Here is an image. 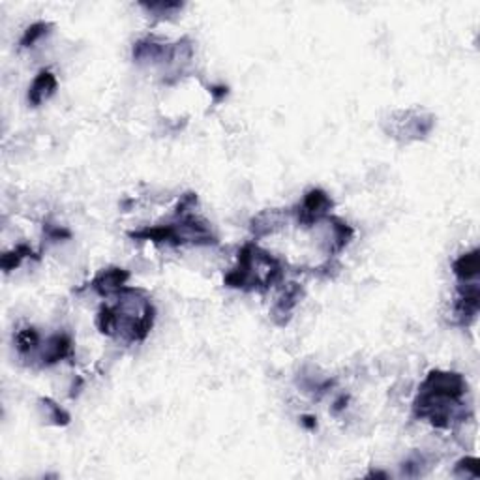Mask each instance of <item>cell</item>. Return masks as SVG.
<instances>
[{"label":"cell","mask_w":480,"mask_h":480,"mask_svg":"<svg viewBox=\"0 0 480 480\" xmlns=\"http://www.w3.org/2000/svg\"><path fill=\"white\" fill-rule=\"evenodd\" d=\"M398 117H402V119L390 120L393 128L388 129V134L393 137H398V139L405 141V143L422 139V137L430 134V129L434 128V117L426 113V111H420V109L400 111Z\"/></svg>","instance_id":"1"},{"label":"cell","mask_w":480,"mask_h":480,"mask_svg":"<svg viewBox=\"0 0 480 480\" xmlns=\"http://www.w3.org/2000/svg\"><path fill=\"white\" fill-rule=\"evenodd\" d=\"M332 207H334V201L325 190L311 188L310 191H306L302 203L297 207V210H291V214L297 218V222L302 228H314L323 218L331 216Z\"/></svg>","instance_id":"2"},{"label":"cell","mask_w":480,"mask_h":480,"mask_svg":"<svg viewBox=\"0 0 480 480\" xmlns=\"http://www.w3.org/2000/svg\"><path fill=\"white\" fill-rule=\"evenodd\" d=\"M418 390L435 396L450 398V400H462L464 394L467 393V383L464 375L456 372H441V370H432L426 375L424 383Z\"/></svg>","instance_id":"3"},{"label":"cell","mask_w":480,"mask_h":480,"mask_svg":"<svg viewBox=\"0 0 480 480\" xmlns=\"http://www.w3.org/2000/svg\"><path fill=\"white\" fill-rule=\"evenodd\" d=\"M323 228V235H321V248L325 250L329 255H336L341 250H346L349 242L355 237V229L341 218L326 216L321 222H317Z\"/></svg>","instance_id":"4"},{"label":"cell","mask_w":480,"mask_h":480,"mask_svg":"<svg viewBox=\"0 0 480 480\" xmlns=\"http://www.w3.org/2000/svg\"><path fill=\"white\" fill-rule=\"evenodd\" d=\"M73 355V341L68 334L51 336L46 343H40L36 355L32 356L34 361L40 362V366L47 368L57 364V362L70 358Z\"/></svg>","instance_id":"5"},{"label":"cell","mask_w":480,"mask_h":480,"mask_svg":"<svg viewBox=\"0 0 480 480\" xmlns=\"http://www.w3.org/2000/svg\"><path fill=\"white\" fill-rule=\"evenodd\" d=\"M304 297V289H302V285L294 284H285V287L282 289L279 297L274 302L272 310H270V319L274 321V325L278 326H285L289 323L291 315H293L294 308L299 306L300 299Z\"/></svg>","instance_id":"6"},{"label":"cell","mask_w":480,"mask_h":480,"mask_svg":"<svg viewBox=\"0 0 480 480\" xmlns=\"http://www.w3.org/2000/svg\"><path fill=\"white\" fill-rule=\"evenodd\" d=\"M129 279V272L119 267H109V269L100 270L94 279L90 282V289L98 293L100 297H114L120 289H124Z\"/></svg>","instance_id":"7"},{"label":"cell","mask_w":480,"mask_h":480,"mask_svg":"<svg viewBox=\"0 0 480 480\" xmlns=\"http://www.w3.org/2000/svg\"><path fill=\"white\" fill-rule=\"evenodd\" d=\"M285 223H287V212L272 208V210H265L257 216H253L250 222V229H252L253 237L263 238L279 231Z\"/></svg>","instance_id":"8"},{"label":"cell","mask_w":480,"mask_h":480,"mask_svg":"<svg viewBox=\"0 0 480 480\" xmlns=\"http://www.w3.org/2000/svg\"><path fill=\"white\" fill-rule=\"evenodd\" d=\"M134 58L137 63H166L173 60V46H164L154 40H139L134 46Z\"/></svg>","instance_id":"9"},{"label":"cell","mask_w":480,"mask_h":480,"mask_svg":"<svg viewBox=\"0 0 480 480\" xmlns=\"http://www.w3.org/2000/svg\"><path fill=\"white\" fill-rule=\"evenodd\" d=\"M57 87L58 81L55 78V73L49 72V70H42L28 88V104H32L34 107L42 105L46 100H49L55 94Z\"/></svg>","instance_id":"10"},{"label":"cell","mask_w":480,"mask_h":480,"mask_svg":"<svg viewBox=\"0 0 480 480\" xmlns=\"http://www.w3.org/2000/svg\"><path fill=\"white\" fill-rule=\"evenodd\" d=\"M480 270V255L479 250H473L469 253H464L462 257H458L452 265V272H454L456 278L459 279V284L464 282H471L473 278H476V274Z\"/></svg>","instance_id":"11"},{"label":"cell","mask_w":480,"mask_h":480,"mask_svg":"<svg viewBox=\"0 0 480 480\" xmlns=\"http://www.w3.org/2000/svg\"><path fill=\"white\" fill-rule=\"evenodd\" d=\"M42 343V338L38 334L36 329H32V326H26L23 331L17 332L16 336V349L19 353L21 358H31L36 355L38 347Z\"/></svg>","instance_id":"12"},{"label":"cell","mask_w":480,"mask_h":480,"mask_svg":"<svg viewBox=\"0 0 480 480\" xmlns=\"http://www.w3.org/2000/svg\"><path fill=\"white\" fill-rule=\"evenodd\" d=\"M38 403H40V411H42V415L51 424H55V426H66V424L70 422V413L64 411L57 402H53L51 398H42Z\"/></svg>","instance_id":"13"},{"label":"cell","mask_w":480,"mask_h":480,"mask_svg":"<svg viewBox=\"0 0 480 480\" xmlns=\"http://www.w3.org/2000/svg\"><path fill=\"white\" fill-rule=\"evenodd\" d=\"M96 326L104 336L114 338L117 336V311L114 306H102L96 315Z\"/></svg>","instance_id":"14"},{"label":"cell","mask_w":480,"mask_h":480,"mask_svg":"<svg viewBox=\"0 0 480 480\" xmlns=\"http://www.w3.org/2000/svg\"><path fill=\"white\" fill-rule=\"evenodd\" d=\"M49 28H53L51 23H46V21H40V23H34L32 26H28L25 31V34H23L21 38V47H32L36 46L40 40H42L43 36H47L49 34Z\"/></svg>","instance_id":"15"},{"label":"cell","mask_w":480,"mask_h":480,"mask_svg":"<svg viewBox=\"0 0 480 480\" xmlns=\"http://www.w3.org/2000/svg\"><path fill=\"white\" fill-rule=\"evenodd\" d=\"M32 255V250L26 246V244H19L16 250H11V252H6L4 255H2V269L6 270V272H10V270L17 269L19 265H21V261L25 257H31Z\"/></svg>","instance_id":"16"},{"label":"cell","mask_w":480,"mask_h":480,"mask_svg":"<svg viewBox=\"0 0 480 480\" xmlns=\"http://www.w3.org/2000/svg\"><path fill=\"white\" fill-rule=\"evenodd\" d=\"M143 8L150 11V14H154V17L158 19H169L176 14V11L182 10L181 2H154V4H141Z\"/></svg>","instance_id":"17"},{"label":"cell","mask_w":480,"mask_h":480,"mask_svg":"<svg viewBox=\"0 0 480 480\" xmlns=\"http://www.w3.org/2000/svg\"><path fill=\"white\" fill-rule=\"evenodd\" d=\"M454 475L458 476H473V479H479L480 469H479V459L476 458H464L459 459L454 467Z\"/></svg>","instance_id":"18"},{"label":"cell","mask_w":480,"mask_h":480,"mask_svg":"<svg viewBox=\"0 0 480 480\" xmlns=\"http://www.w3.org/2000/svg\"><path fill=\"white\" fill-rule=\"evenodd\" d=\"M197 205V196L196 193H184V196L181 197V201H178V205H176L175 208V216L176 218H182V216H188V214H191V210L196 208Z\"/></svg>","instance_id":"19"},{"label":"cell","mask_w":480,"mask_h":480,"mask_svg":"<svg viewBox=\"0 0 480 480\" xmlns=\"http://www.w3.org/2000/svg\"><path fill=\"white\" fill-rule=\"evenodd\" d=\"M340 269H341L340 263L331 257L325 265H321V267L314 269V274H315V276H319V278H332L334 274H338V270H340Z\"/></svg>","instance_id":"20"},{"label":"cell","mask_w":480,"mask_h":480,"mask_svg":"<svg viewBox=\"0 0 480 480\" xmlns=\"http://www.w3.org/2000/svg\"><path fill=\"white\" fill-rule=\"evenodd\" d=\"M46 233H47V237L53 238V240H58V238H68V237H70V231H66V229L51 228V225H47Z\"/></svg>","instance_id":"21"},{"label":"cell","mask_w":480,"mask_h":480,"mask_svg":"<svg viewBox=\"0 0 480 480\" xmlns=\"http://www.w3.org/2000/svg\"><path fill=\"white\" fill-rule=\"evenodd\" d=\"M210 94L214 96V104H220V102L228 96V87H223V85H220V87H210Z\"/></svg>","instance_id":"22"},{"label":"cell","mask_w":480,"mask_h":480,"mask_svg":"<svg viewBox=\"0 0 480 480\" xmlns=\"http://www.w3.org/2000/svg\"><path fill=\"white\" fill-rule=\"evenodd\" d=\"M302 424H304V426H308V428H315V426H317V424H315V420H314V417H302Z\"/></svg>","instance_id":"23"}]
</instances>
